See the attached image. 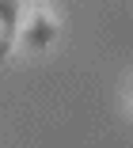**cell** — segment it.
I'll return each instance as SVG.
<instances>
[{
	"mask_svg": "<svg viewBox=\"0 0 133 148\" xmlns=\"http://www.w3.org/2000/svg\"><path fill=\"white\" fill-rule=\"evenodd\" d=\"M53 34H57V27H53V19H50L46 12H34V15H30V23L23 27V42H27L30 49L50 46V42H53Z\"/></svg>",
	"mask_w": 133,
	"mask_h": 148,
	"instance_id": "6da1fadb",
	"label": "cell"
},
{
	"mask_svg": "<svg viewBox=\"0 0 133 148\" xmlns=\"http://www.w3.org/2000/svg\"><path fill=\"white\" fill-rule=\"evenodd\" d=\"M15 27H19V0H0V61L12 49Z\"/></svg>",
	"mask_w": 133,
	"mask_h": 148,
	"instance_id": "7a4b0ae2",
	"label": "cell"
}]
</instances>
